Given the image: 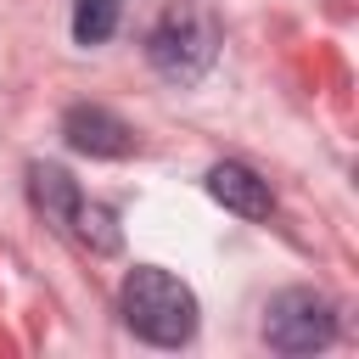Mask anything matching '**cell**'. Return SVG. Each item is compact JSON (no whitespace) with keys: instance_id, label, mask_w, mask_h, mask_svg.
<instances>
[{"instance_id":"cell-1","label":"cell","mask_w":359,"mask_h":359,"mask_svg":"<svg viewBox=\"0 0 359 359\" xmlns=\"http://www.w3.org/2000/svg\"><path fill=\"white\" fill-rule=\"evenodd\" d=\"M118 314H123V325L140 342H151V348H185L196 337V314L202 309H196V292L180 275H168L157 264H140L118 286Z\"/></svg>"},{"instance_id":"cell-2","label":"cell","mask_w":359,"mask_h":359,"mask_svg":"<svg viewBox=\"0 0 359 359\" xmlns=\"http://www.w3.org/2000/svg\"><path fill=\"white\" fill-rule=\"evenodd\" d=\"M146 56H151V67L168 84H196L213 67V56H219V22H213V11L196 6V0H174L157 17V28H151Z\"/></svg>"},{"instance_id":"cell-3","label":"cell","mask_w":359,"mask_h":359,"mask_svg":"<svg viewBox=\"0 0 359 359\" xmlns=\"http://www.w3.org/2000/svg\"><path fill=\"white\" fill-rule=\"evenodd\" d=\"M337 337V303L314 286H286L264 309V342L275 353H320Z\"/></svg>"},{"instance_id":"cell-4","label":"cell","mask_w":359,"mask_h":359,"mask_svg":"<svg viewBox=\"0 0 359 359\" xmlns=\"http://www.w3.org/2000/svg\"><path fill=\"white\" fill-rule=\"evenodd\" d=\"M62 140H67L79 157H129V151H135V129H129L118 112L90 107V101H79V107L62 112Z\"/></svg>"},{"instance_id":"cell-5","label":"cell","mask_w":359,"mask_h":359,"mask_svg":"<svg viewBox=\"0 0 359 359\" xmlns=\"http://www.w3.org/2000/svg\"><path fill=\"white\" fill-rule=\"evenodd\" d=\"M208 196H213L224 213H236V219H269V208H275L269 185H264L247 163H213V168H208Z\"/></svg>"},{"instance_id":"cell-6","label":"cell","mask_w":359,"mask_h":359,"mask_svg":"<svg viewBox=\"0 0 359 359\" xmlns=\"http://www.w3.org/2000/svg\"><path fill=\"white\" fill-rule=\"evenodd\" d=\"M28 191H34V208H39L50 224L67 230V219H73V208H79L73 174H67L62 163H34V168H28Z\"/></svg>"},{"instance_id":"cell-7","label":"cell","mask_w":359,"mask_h":359,"mask_svg":"<svg viewBox=\"0 0 359 359\" xmlns=\"http://www.w3.org/2000/svg\"><path fill=\"white\" fill-rule=\"evenodd\" d=\"M67 230H73V236H79L90 252H118V241H123V230H118V213H112L107 202H84V196H79V208H73Z\"/></svg>"},{"instance_id":"cell-8","label":"cell","mask_w":359,"mask_h":359,"mask_svg":"<svg viewBox=\"0 0 359 359\" xmlns=\"http://www.w3.org/2000/svg\"><path fill=\"white\" fill-rule=\"evenodd\" d=\"M118 11H123V0H79V6H73V39H79V45L112 39Z\"/></svg>"}]
</instances>
